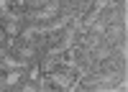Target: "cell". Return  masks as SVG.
Segmentation results:
<instances>
[{"instance_id": "cell-1", "label": "cell", "mask_w": 128, "mask_h": 92, "mask_svg": "<svg viewBox=\"0 0 128 92\" xmlns=\"http://www.w3.org/2000/svg\"><path fill=\"white\" fill-rule=\"evenodd\" d=\"M46 82H49V87H54V90H64V92H72V90H80V79L74 72L69 69H64V67H56L54 72H49V74H44Z\"/></svg>"}, {"instance_id": "cell-2", "label": "cell", "mask_w": 128, "mask_h": 92, "mask_svg": "<svg viewBox=\"0 0 128 92\" xmlns=\"http://www.w3.org/2000/svg\"><path fill=\"white\" fill-rule=\"evenodd\" d=\"M126 36V23H108V28H105V41H108V44H118V41Z\"/></svg>"}, {"instance_id": "cell-3", "label": "cell", "mask_w": 128, "mask_h": 92, "mask_svg": "<svg viewBox=\"0 0 128 92\" xmlns=\"http://www.w3.org/2000/svg\"><path fill=\"white\" fill-rule=\"evenodd\" d=\"M16 54L23 59V61H36L38 59V49H36V44H23V46H18Z\"/></svg>"}, {"instance_id": "cell-4", "label": "cell", "mask_w": 128, "mask_h": 92, "mask_svg": "<svg viewBox=\"0 0 128 92\" xmlns=\"http://www.w3.org/2000/svg\"><path fill=\"white\" fill-rule=\"evenodd\" d=\"M105 28H108V20H105V18L100 15V18H98V20H95V23L90 26V33H92V36H100V38H102V36H105Z\"/></svg>"}, {"instance_id": "cell-5", "label": "cell", "mask_w": 128, "mask_h": 92, "mask_svg": "<svg viewBox=\"0 0 128 92\" xmlns=\"http://www.w3.org/2000/svg\"><path fill=\"white\" fill-rule=\"evenodd\" d=\"M5 54H8V46H5V44H0V56H5Z\"/></svg>"}, {"instance_id": "cell-6", "label": "cell", "mask_w": 128, "mask_h": 92, "mask_svg": "<svg viewBox=\"0 0 128 92\" xmlns=\"http://www.w3.org/2000/svg\"><path fill=\"white\" fill-rule=\"evenodd\" d=\"M0 41H8V36H5V31H3V26H0Z\"/></svg>"}, {"instance_id": "cell-7", "label": "cell", "mask_w": 128, "mask_h": 92, "mask_svg": "<svg viewBox=\"0 0 128 92\" xmlns=\"http://www.w3.org/2000/svg\"><path fill=\"white\" fill-rule=\"evenodd\" d=\"M0 26H3V15H0Z\"/></svg>"}]
</instances>
